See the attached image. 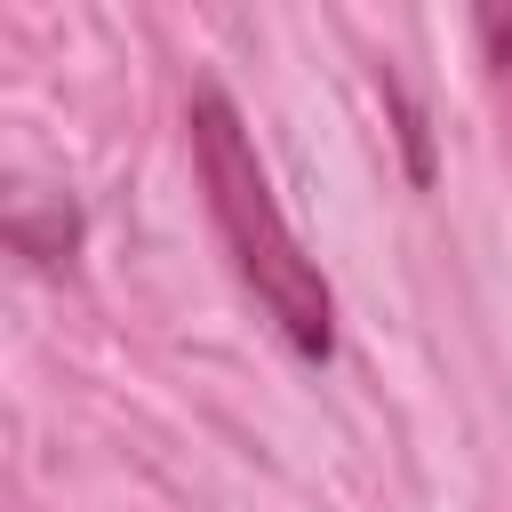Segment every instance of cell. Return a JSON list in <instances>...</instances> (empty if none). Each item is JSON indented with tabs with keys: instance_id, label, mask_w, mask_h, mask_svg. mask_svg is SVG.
<instances>
[{
	"instance_id": "cell-1",
	"label": "cell",
	"mask_w": 512,
	"mask_h": 512,
	"mask_svg": "<svg viewBox=\"0 0 512 512\" xmlns=\"http://www.w3.org/2000/svg\"><path fill=\"white\" fill-rule=\"evenodd\" d=\"M184 136H192V176H200L208 224H216V240H224L240 288L256 296V312L272 320V336H280L296 360L328 368V352H336V296H328L320 264L304 256L296 224L280 216L248 120L232 112L224 88H192V104H184Z\"/></svg>"
},
{
	"instance_id": "cell-2",
	"label": "cell",
	"mask_w": 512,
	"mask_h": 512,
	"mask_svg": "<svg viewBox=\"0 0 512 512\" xmlns=\"http://www.w3.org/2000/svg\"><path fill=\"white\" fill-rule=\"evenodd\" d=\"M472 32L488 40V64H512V16H496V8H480V16H472Z\"/></svg>"
}]
</instances>
